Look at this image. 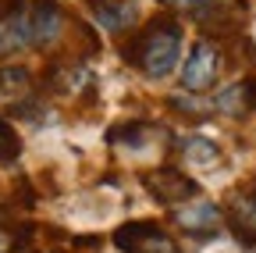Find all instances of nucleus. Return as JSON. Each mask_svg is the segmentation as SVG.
<instances>
[{
	"instance_id": "11",
	"label": "nucleus",
	"mask_w": 256,
	"mask_h": 253,
	"mask_svg": "<svg viewBox=\"0 0 256 253\" xmlns=\"http://www.w3.org/2000/svg\"><path fill=\"white\" fill-rule=\"evenodd\" d=\"M214 107L220 114H232V118H242L256 107V79H242V82H232L224 86L217 97H214Z\"/></svg>"
},
{
	"instance_id": "6",
	"label": "nucleus",
	"mask_w": 256,
	"mask_h": 253,
	"mask_svg": "<svg viewBox=\"0 0 256 253\" xmlns=\"http://www.w3.org/2000/svg\"><path fill=\"white\" fill-rule=\"evenodd\" d=\"M28 47V8L25 0H14L0 11V57H11Z\"/></svg>"
},
{
	"instance_id": "7",
	"label": "nucleus",
	"mask_w": 256,
	"mask_h": 253,
	"mask_svg": "<svg viewBox=\"0 0 256 253\" xmlns=\"http://www.w3.org/2000/svg\"><path fill=\"white\" fill-rule=\"evenodd\" d=\"M174 225L196 239H210L220 225V207L217 203H192V207H178L174 210Z\"/></svg>"
},
{
	"instance_id": "5",
	"label": "nucleus",
	"mask_w": 256,
	"mask_h": 253,
	"mask_svg": "<svg viewBox=\"0 0 256 253\" xmlns=\"http://www.w3.org/2000/svg\"><path fill=\"white\" fill-rule=\"evenodd\" d=\"M142 185H146V193H150L156 203H164V207H182L185 200H192V196L200 193V185L192 182L188 175L174 171V168H156V171H150V175L142 178Z\"/></svg>"
},
{
	"instance_id": "8",
	"label": "nucleus",
	"mask_w": 256,
	"mask_h": 253,
	"mask_svg": "<svg viewBox=\"0 0 256 253\" xmlns=\"http://www.w3.org/2000/svg\"><path fill=\"white\" fill-rule=\"evenodd\" d=\"M89 11L107 33H128L139 18L136 0H89Z\"/></svg>"
},
{
	"instance_id": "1",
	"label": "nucleus",
	"mask_w": 256,
	"mask_h": 253,
	"mask_svg": "<svg viewBox=\"0 0 256 253\" xmlns=\"http://www.w3.org/2000/svg\"><path fill=\"white\" fill-rule=\"evenodd\" d=\"M124 57L150 79L171 75L174 65H178V57H182V25L171 15L150 18L142 33L124 47Z\"/></svg>"
},
{
	"instance_id": "13",
	"label": "nucleus",
	"mask_w": 256,
	"mask_h": 253,
	"mask_svg": "<svg viewBox=\"0 0 256 253\" xmlns=\"http://www.w3.org/2000/svg\"><path fill=\"white\" fill-rule=\"evenodd\" d=\"M18 150H22V143H18V136H14V129L0 118V164H11L14 157H18Z\"/></svg>"
},
{
	"instance_id": "9",
	"label": "nucleus",
	"mask_w": 256,
	"mask_h": 253,
	"mask_svg": "<svg viewBox=\"0 0 256 253\" xmlns=\"http://www.w3.org/2000/svg\"><path fill=\"white\" fill-rule=\"evenodd\" d=\"M228 225L238 235V242L256 246V185L232 196V203H228Z\"/></svg>"
},
{
	"instance_id": "12",
	"label": "nucleus",
	"mask_w": 256,
	"mask_h": 253,
	"mask_svg": "<svg viewBox=\"0 0 256 253\" xmlns=\"http://www.w3.org/2000/svg\"><path fill=\"white\" fill-rule=\"evenodd\" d=\"M182 157H185V161H192V164L210 168V164L220 161V150H217V143H210V139H203V136H188V139H182Z\"/></svg>"
},
{
	"instance_id": "14",
	"label": "nucleus",
	"mask_w": 256,
	"mask_h": 253,
	"mask_svg": "<svg viewBox=\"0 0 256 253\" xmlns=\"http://www.w3.org/2000/svg\"><path fill=\"white\" fill-rule=\"evenodd\" d=\"M171 107L188 111V114H203V111H206V104H203V100H188V97H182V93H178V97H171Z\"/></svg>"
},
{
	"instance_id": "15",
	"label": "nucleus",
	"mask_w": 256,
	"mask_h": 253,
	"mask_svg": "<svg viewBox=\"0 0 256 253\" xmlns=\"http://www.w3.org/2000/svg\"><path fill=\"white\" fill-rule=\"evenodd\" d=\"M18 246V235H11L8 228H0V253H11Z\"/></svg>"
},
{
	"instance_id": "3",
	"label": "nucleus",
	"mask_w": 256,
	"mask_h": 253,
	"mask_svg": "<svg viewBox=\"0 0 256 253\" xmlns=\"http://www.w3.org/2000/svg\"><path fill=\"white\" fill-rule=\"evenodd\" d=\"M64 36V8L57 0H32L28 4V47L50 50Z\"/></svg>"
},
{
	"instance_id": "2",
	"label": "nucleus",
	"mask_w": 256,
	"mask_h": 253,
	"mask_svg": "<svg viewBox=\"0 0 256 253\" xmlns=\"http://www.w3.org/2000/svg\"><path fill=\"white\" fill-rule=\"evenodd\" d=\"M114 246L124 253H178L174 239L156 225V221H128L114 232Z\"/></svg>"
},
{
	"instance_id": "10",
	"label": "nucleus",
	"mask_w": 256,
	"mask_h": 253,
	"mask_svg": "<svg viewBox=\"0 0 256 253\" xmlns=\"http://www.w3.org/2000/svg\"><path fill=\"white\" fill-rule=\"evenodd\" d=\"M32 100V75L18 65H0V104L8 111H18Z\"/></svg>"
},
{
	"instance_id": "16",
	"label": "nucleus",
	"mask_w": 256,
	"mask_h": 253,
	"mask_svg": "<svg viewBox=\"0 0 256 253\" xmlns=\"http://www.w3.org/2000/svg\"><path fill=\"white\" fill-rule=\"evenodd\" d=\"M160 4H171V8H185V11H188L196 0H160Z\"/></svg>"
},
{
	"instance_id": "4",
	"label": "nucleus",
	"mask_w": 256,
	"mask_h": 253,
	"mask_svg": "<svg viewBox=\"0 0 256 253\" xmlns=\"http://www.w3.org/2000/svg\"><path fill=\"white\" fill-rule=\"evenodd\" d=\"M220 65H224L220 50H217L210 40H200L196 47H192L188 61L182 65V86H185V89H196V93L210 89V86L217 82V75H220Z\"/></svg>"
}]
</instances>
